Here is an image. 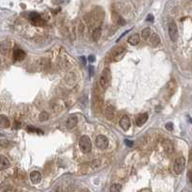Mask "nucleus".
Segmentation results:
<instances>
[{
    "mask_svg": "<svg viewBox=\"0 0 192 192\" xmlns=\"http://www.w3.org/2000/svg\"><path fill=\"white\" fill-rule=\"evenodd\" d=\"M79 148L82 153H90L91 150V141L87 135H83L79 140Z\"/></svg>",
    "mask_w": 192,
    "mask_h": 192,
    "instance_id": "nucleus-1",
    "label": "nucleus"
},
{
    "mask_svg": "<svg viewBox=\"0 0 192 192\" xmlns=\"http://www.w3.org/2000/svg\"><path fill=\"white\" fill-rule=\"evenodd\" d=\"M185 166H186V158L183 157H180L178 158H176V161L174 162V164H173V171L175 174L177 175H180L183 169H185Z\"/></svg>",
    "mask_w": 192,
    "mask_h": 192,
    "instance_id": "nucleus-2",
    "label": "nucleus"
},
{
    "mask_svg": "<svg viewBox=\"0 0 192 192\" xmlns=\"http://www.w3.org/2000/svg\"><path fill=\"white\" fill-rule=\"evenodd\" d=\"M110 72L109 68H105L103 70L100 77V86L104 90H106L110 86Z\"/></svg>",
    "mask_w": 192,
    "mask_h": 192,
    "instance_id": "nucleus-3",
    "label": "nucleus"
},
{
    "mask_svg": "<svg viewBox=\"0 0 192 192\" xmlns=\"http://www.w3.org/2000/svg\"><path fill=\"white\" fill-rule=\"evenodd\" d=\"M29 20L35 26H42L45 23L44 19L42 18V15L35 12H32L29 14Z\"/></svg>",
    "mask_w": 192,
    "mask_h": 192,
    "instance_id": "nucleus-4",
    "label": "nucleus"
},
{
    "mask_svg": "<svg viewBox=\"0 0 192 192\" xmlns=\"http://www.w3.org/2000/svg\"><path fill=\"white\" fill-rule=\"evenodd\" d=\"M95 144L99 149L101 150H105L109 146V139L103 134H99L95 138Z\"/></svg>",
    "mask_w": 192,
    "mask_h": 192,
    "instance_id": "nucleus-5",
    "label": "nucleus"
},
{
    "mask_svg": "<svg viewBox=\"0 0 192 192\" xmlns=\"http://www.w3.org/2000/svg\"><path fill=\"white\" fill-rule=\"evenodd\" d=\"M168 33H169V37L171 38L172 42H176L178 39L179 37V32H178V27L176 25V23L171 22L168 26Z\"/></svg>",
    "mask_w": 192,
    "mask_h": 192,
    "instance_id": "nucleus-6",
    "label": "nucleus"
},
{
    "mask_svg": "<svg viewBox=\"0 0 192 192\" xmlns=\"http://www.w3.org/2000/svg\"><path fill=\"white\" fill-rule=\"evenodd\" d=\"M30 180L34 185H38L42 181V174L39 171H33L30 174Z\"/></svg>",
    "mask_w": 192,
    "mask_h": 192,
    "instance_id": "nucleus-7",
    "label": "nucleus"
},
{
    "mask_svg": "<svg viewBox=\"0 0 192 192\" xmlns=\"http://www.w3.org/2000/svg\"><path fill=\"white\" fill-rule=\"evenodd\" d=\"M119 124H120V127H121L124 131H128L131 127V120H130L129 117L125 115L120 119Z\"/></svg>",
    "mask_w": 192,
    "mask_h": 192,
    "instance_id": "nucleus-8",
    "label": "nucleus"
},
{
    "mask_svg": "<svg viewBox=\"0 0 192 192\" xmlns=\"http://www.w3.org/2000/svg\"><path fill=\"white\" fill-rule=\"evenodd\" d=\"M77 124H78V118L76 115H71L66 119V125L68 129H73V128L77 126Z\"/></svg>",
    "mask_w": 192,
    "mask_h": 192,
    "instance_id": "nucleus-9",
    "label": "nucleus"
},
{
    "mask_svg": "<svg viewBox=\"0 0 192 192\" xmlns=\"http://www.w3.org/2000/svg\"><path fill=\"white\" fill-rule=\"evenodd\" d=\"M25 52H24L23 50L21 49H14V54H13V58L15 62H20L22 60H24V58H25Z\"/></svg>",
    "mask_w": 192,
    "mask_h": 192,
    "instance_id": "nucleus-10",
    "label": "nucleus"
},
{
    "mask_svg": "<svg viewBox=\"0 0 192 192\" xmlns=\"http://www.w3.org/2000/svg\"><path fill=\"white\" fill-rule=\"evenodd\" d=\"M125 52H126V50L124 49V48H117V49L114 53V61H120V60H121L124 57Z\"/></svg>",
    "mask_w": 192,
    "mask_h": 192,
    "instance_id": "nucleus-11",
    "label": "nucleus"
},
{
    "mask_svg": "<svg viewBox=\"0 0 192 192\" xmlns=\"http://www.w3.org/2000/svg\"><path fill=\"white\" fill-rule=\"evenodd\" d=\"M148 120V114H139L138 116V118H137V125L138 126V127H141V126H143L144 124L146 123V121Z\"/></svg>",
    "mask_w": 192,
    "mask_h": 192,
    "instance_id": "nucleus-12",
    "label": "nucleus"
},
{
    "mask_svg": "<svg viewBox=\"0 0 192 192\" xmlns=\"http://www.w3.org/2000/svg\"><path fill=\"white\" fill-rule=\"evenodd\" d=\"M9 166H10V161L8 159V158L5 157V156L0 157V169L5 170Z\"/></svg>",
    "mask_w": 192,
    "mask_h": 192,
    "instance_id": "nucleus-13",
    "label": "nucleus"
},
{
    "mask_svg": "<svg viewBox=\"0 0 192 192\" xmlns=\"http://www.w3.org/2000/svg\"><path fill=\"white\" fill-rule=\"evenodd\" d=\"M139 41H140V38H139L138 34H133L131 37H129V38H128V42L134 46L138 45L139 43Z\"/></svg>",
    "mask_w": 192,
    "mask_h": 192,
    "instance_id": "nucleus-14",
    "label": "nucleus"
},
{
    "mask_svg": "<svg viewBox=\"0 0 192 192\" xmlns=\"http://www.w3.org/2000/svg\"><path fill=\"white\" fill-rule=\"evenodd\" d=\"M114 115V109L111 105H109L106 108V110H105V116H106L107 119L110 120V119H113Z\"/></svg>",
    "mask_w": 192,
    "mask_h": 192,
    "instance_id": "nucleus-15",
    "label": "nucleus"
},
{
    "mask_svg": "<svg viewBox=\"0 0 192 192\" xmlns=\"http://www.w3.org/2000/svg\"><path fill=\"white\" fill-rule=\"evenodd\" d=\"M159 43H161V39H159L158 36L157 34H153L150 37V44L154 47H157Z\"/></svg>",
    "mask_w": 192,
    "mask_h": 192,
    "instance_id": "nucleus-16",
    "label": "nucleus"
},
{
    "mask_svg": "<svg viewBox=\"0 0 192 192\" xmlns=\"http://www.w3.org/2000/svg\"><path fill=\"white\" fill-rule=\"evenodd\" d=\"M162 146H163L164 150L167 152V153L170 154V153H172V152H173L174 147H173V144H172V142L170 140H164L162 142Z\"/></svg>",
    "mask_w": 192,
    "mask_h": 192,
    "instance_id": "nucleus-17",
    "label": "nucleus"
},
{
    "mask_svg": "<svg viewBox=\"0 0 192 192\" xmlns=\"http://www.w3.org/2000/svg\"><path fill=\"white\" fill-rule=\"evenodd\" d=\"M0 125H1V128H3V129H6V128L10 127V120H9V118L2 114L1 116H0Z\"/></svg>",
    "mask_w": 192,
    "mask_h": 192,
    "instance_id": "nucleus-18",
    "label": "nucleus"
},
{
    "mask_svg": "<svg viewBox=\"0 0 192 192\" xmlns=\"http://www.w3.org/2000/svg\"><path fill=\"white\" fill-rule=\"evenodd\" d=\"M101 34H102V31H101V28H95L92 32V38L95 42H97L98 39L100 38L101 37Z\"/></svg>",
    "mask_w": 192,
    "mask_h": 192,
    "instance_id": "nucleus-19",
    "label": "nucleus"
},
{
    "mask_svg": "<svg viewBox=\"0 0 192 192\" xmlns=\"http://www.w3.org/2000/svg\"><path fill=\"white\" fill-rule=\"evenodd\" d=\"M150 35H151V30H150L149 27L144 28L141 32V36H142L143 38H148L149 37H151Z\"/></svg>",
    "mask_w": 192,
    "mask_h": 192,
    "instance_id": "nucleus-20",
    "label": "nucleus"
},
{
    "mask_svg": "<svg viewBox=\"0 0 192 192\" xmlns=\"http://www.w3.org/2000/svg\"><path fill=\"white\" fill-rule=\"evenodd\" d=\"M110 192H121V186L119 183H114L110 188Z\"/></svg>",
    "mask_w": 192,
    "mask_h": 192,
    "instance_id": "nucleus-21",
    "label": "nucleus"
},
{
    "mask_svg": "<svg viewBox=\"0 0 192 192\" xmlns=\"http://www.w3.org/2000/svg\"><path fill=\"white\" fill-rule=\"evenodd\" d=\"M48 119H49V114H48V113H46V111H42V113L39 114V120H41L42 122H44Z\"/></svg>",
    "mask_w": 192,
    "mask_h": 192,
    "instance_id": "nucleus-22",
    "label": "nucleus"
},
{
    "mask_svg": "<svg viewBox=\"0 0 192 192\" xmlns=\"http://www.w3.org/2000/svg\"><path fill=\"white\" fill-rule=\"evenodd\" d=\"M27 130L29 132H34V133H38V134H43L42 131H41L39 129H37V128H33V127H28Z\"/></svg>",
    "mask_w": 192,
    "mask_h": 192,
    "instance_id": "nucleus-23",
    "label": "nucleus"
},
{
    "mask_svg": "<svg viewBox=\"0 0 192 192\" xmlns=\"http://www.w3.org/2000/svg\"><path fill=\"white\" fill-rule=\"evenodd\" d=\"M165 129H166L167 131H169V132L173 131V129H174L173 123H172V122H168V123H166V124H165Z\"/></svg>",
    "mask_w": 192,
    "mask_h": 192,
    "instance_id": "nucleus-24",
    "label": "nucleus"
},
{
    "mask_svg": "<svg viewBox=\"0 0 192 192\" xmlns=\"http://www.w3.org/2000/svg\"><path fill=\"white\" fill-rule=\"evenodd\" d=\"M125 143L127 144V146H129V147H133L134 146V141L133 140H128V139H126L125 140Z\"/></svg>",
    "mask_w": 192,
    "mask_h": 192,
    "instance_id": "nucleus-25",
    "label": "nucleus"
},
{
    "mask_svg": "<svg viewBox=\"0 0 192 192\" xmlns=\"http://www.w3.org/2000/svg\"><path fill=\"white\" fill-rule=\"evenodd\" d=\"M89 61H90V62H95V56H94V55L89 56Z\"/></svg>",
    "mask_w": 192,
    "mask_h": 192,
    "instance_id": "nucleus-26",
    "label": "nucleus"
},
{
    "mask_svg": "<svg viewBox=\"0 0 192 192\" xmlns=\"http://www.w3.org/2000/svg\"><path fill=\"white\" fill-rule=\"evenodd\" d=\"M153 20H154V17L152 14H149L146 18V21H153Z\"/></svg>",
    "mask_w": 192,
    "mask_h": 192,
    "instance_id": "nucleus-27",
    "label": "nucleus"
},
{
    "mask_svg": "<svg viewBox=\"0 0 192 192\" xmlns=\"http://www.w3.org/2000/svg\"><path fill=\"white\" fill-rule=\"evenodd\" d=\"M93 74H94V67L93 66H90V76H93Z\"/></svg>",
    "mask_w": 192,
    "mask_h": 192,
    "instance_id": "nucleus-28",
    "label": "nucleus"
},
{
    "mask_svg": "<svg viewBox=\"0 0 192 192\" xmlns=\"http://www.w3.org/2000/svg\"><path fill=\"white\" fill-rule=\"evenodd\" d=\"M81 60H82V62L84 63V66L86 63V58L85 57H81Z\"/></svg>",
    "mask_w": 192,
    "mask_h": 192,
    "instance_id": "nucleus-29",
    "label": "nucleus"
},
{
    "mask_svg": "<svg viewBox=\"0 0 192 192\" xmlns=\"http://www.w3.org/2000/svg\"><path fill=\"white\" fill-rule=\"evenodd\" d=\"M189 178H190V181H191V182H192V171H191V173H190V176H189Z\"/></svg>",
    "mask_w": 192,
    "mask_h": 192,
    "instance_id": "nucleus-30",
    "label": "nucleus"
}]
</instances>
